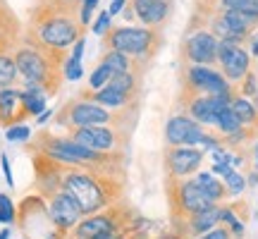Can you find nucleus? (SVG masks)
<instances>
[{
    "label": "nucleus",
    "mask_w": 258,
    "mask_h": 239,
    "mask_svg": "<svg viewBox=\"0 0 258 239\" xmlns=\"http://www.w3.org/2000/svg\"><path fill=\"white\" fill-rule=\"evenodd\" d=\"M218 67H220V72L227 77V82L234 86V84H239L241 79L251 72V50H246L244 46H237L230 53V57L222 60Z\"/></svg>",
    "instance_id": "nucleus-18"
},
{
    "label": "nucleus",
    "mask_w": 258,
    "mask_h": 239,
    "mask_svg": "<svg viewBox=\"0 0 258 239\" xmlns=\"http://www.w3.org/2000/svg\"><path fill=\"white\" fill-rule=\"evenodd\" d=\"M3 5H5V0H0V8H3Z\"/></svg>",
    "instance_id": "nucleus-45"
},
{
    "label": "nucleus",
    "mask_w": 258,
    "mask_h": 239,
    "mask_svg": "<svg viewBox=\"0 0 258 239\" xmlns=\"http://www.w3.org/2000/svg\"><path fill=\"white\" fill-rule=\"evenodd\" d=\"M101 63H105L115 74H127V72H139L141 65L137 60H132L129 55L120 53V50H105L101 55Z\"/></svg>",
    "instance_id": "nucleus-21"
},
{
    "label": "nucleus",
    "mask_w": 258,
    "mask_h": 239,
    "mask_svg": "<svg viewBox=\"0 0 258 239\" xmlns=\"http://www.w3.org/2000/svg\"><path fill=\"white\" fill-rule=\"evenodd\" d=\"M96 8H98V0H82V5H79V22H82L84 29L91 24L93 10Z\"/></svg>",
    "instance_id": "nucleus-30"
},
{
    "label": "nucleus",
    "mask_w": 258,
    "mask_h": 239,
    "mask_svg": "<svg viewBox=\"0 0 258 239\" xmlns=\"http://www.w3.org/2000/svg\"><path fill=\"white\" fill-rule=\"evenodd\" d=\"M110 27H112V15L108 12V10H103L101 15L96 17V22L91 24V31H93V34H98V36H103V34H105Z\"/></svg>",
    "instance_id": "nucleus-31"
},
{
    "label": "nucleus",
    "mask_w": 258,
    "mask_h": 239,
    "mask_svg": "<svg viewBox=\"0 0 258 239\" xmlns=\"http://www.w3.org/2000/svg\"><path fill=\"white\" fill-rule=\"evenodd\" d=\"M46 203H48V213H50V218H53V225H55L60 232H64V234H72V230L84 218L79 203L74 201L67 192L53 194L50 199H46Z\"/></svg>",
    "instance_id": "nucleus-12"
},
{
    "label": "nucleus",
    "mask_w": 258,
    "mask_h": 239,
    "mask_svg": "<svg viewBox=\"0 0 258 239\" xmlns=\"http://www.w3.org/2000/svg\"><path fill=\"white\" fill-rule=\"evenodd\" d=\"M84 31L86 29L79 22V10L57 8V5L36 0V5L29 12L27 27L22 31V41L67 53L84 36Z\"/></svg>",
    "instance_id": "nucleus-2"
},
{
    "label": "nucleus",
    "mask_w": 258,
    "mask_h": 239,
    "mask_svg": "<svg viewBox=\"0 0 258 239\" xmlns=\"http://www.w3.org/2000/svg\"><path fill=\"white\" fill-rule=\"evenodd\" d=\"M163 239H184L182 234H170V237H163Z\"/></svg>",
    "instance_id": "nucleus-44"
},
{
    "label": "nucleus",
    "mask_w": 258,
    "mask_h": 239,
    "mask_svg": "<svg viewBox=\"0 0 258 239\" xmlns=\"http://www.w3.org/2000/svg\"><path fill=\"white\" fill-rule=\"evenodd\" d=\"M203 153L196 146H170L165 153V170L170 180L194 177L203 165Z\"/></svg>",
    "instance_id": "nucleus-11"
},
{
    "label": "nucleus",
    "mask_w": 258,
    "mask_h": 239,
    "mask_svg": "<svg viewBox=\"0 0 258 239\" xmlns=\"http://www.w3.org/2000/svg\"><path fill=\"white\" fill-rule=\"evenodd\" d=\"M124 5H127V0H110V8H108V12L115 17L117 12H122V10H124Z\"/></svg>",
    "instance_id": "nucleus-38"
},
{
    "label": "nucleus",
    "mask_w": 258,
    "mask_h": 239,
    "mask_svg": "<svg viewBox=\"0 0 258 239\" xmlns=\"http://www.w3.org/2000/svg\"><path fill=\"white\" fill-rule=\"evenodd\" d=\"M5 137H8V141H27L31 137V129L19 122V125H12V127L5 129Z\"/></svg>",
    "instance_id": "nucleus-29"
},
{
    "label": "nucleus",
    "mask_w": 258,
    "mask_h": 239,
    "mask_svg": "<svg viewBox=\"0 0 258 239\" xmlns=\"http://www.w3.org/2000/svg\"><path fill=\"white\" fill-rule=\"evenodd\" d=\"M241 127H244V125H241L239 117L232 112V108H225V110L218 115V122H215V129H218L220 137H230L234 132H239Z\"/></svg>",
    "instance_id": "nucleus-23"
},
{
    "label": "nucleus",
    "mask_w": 258,
    "mask_h": 239,
    "mask_svg": "<svg viewBox=\"0 0 258 239\" xmlns=\"http://www.w3.org/2000/svg\"><path fill=\"white\" fill-rule=\"evenodd\" d=\"M194 239H234L232 237V232L225 227V225H218V227H213L211 232H206L201 237H194Z\"/></svg>",
    "instance_id": "nucleus-33"
},
{
    "label": "nucleus",
    "mask_w": 258,
    "mask_h": 239,
    "mask_svg": "<svg viewBox=\"0 0 258 239\" xmlns=\"http://www.w3.org/2000/svg\"><path fill=\"white\" fill-rule=\"evenodd\" d=\"M84 46H86V38H79V41H77V43H74L72 48H70V50H72V53H70V57H72V60H77V63H82V55H84Z\"/></svg>",
    "instance_id": "nucleus-34"
},
{
    "label": "nucleus",
    "mask_w": 258,
    "mask_h": 239,
    "mask_svg": "<svg viewBox=\"0 0 258 239\" xmlns=\"http://www.w3.org/2000/svg\"><path fill=\"white\" fill-rule=\"evenodd\" d=\"M112 77H115V72H112L110 67H108L105 63H98V65H96V70L89 74V86H86V89H91V91H98V89H103L105 84L110 82Z\"/></svg>",
    "instance_id": "nucleus-25"
},
{
    "label": "nucleus",
    "mask_w": 258,
    "mask_h": 239,
    "mask_svg": "<svg viewBox=\"0 0 258 239\" xmlns=\"http://www.w3.org/2000/svg\"><path fill=\"white\" fill-rule=\"evenodd\" d=\"M184 225V230L179 232L184 239H194V237H201L206 232H211L213 227H218L220 225V206L218 203H213L211 208H206V211L196 213L191 218H184V220H177Z\"/></svg>",
    "instance_id": "nucleus-17"
},
{
    "label": "nucleus",
    "mask_w": 258,
    "mask_h": 239,
    "mask_svg": "<svg viewBox=\"0 0 258 239\" xmlns=\"http://www.w3.org/2000/svg\"><path fill=\"white\" fill-rule=\"evenodd\" d=\"M218 43H220V38L211 29H191L189 36L184 38L182 55L189 65H218Z\"/></svg>",
    "instance_id": "nucleus-10"
},
{
    "label": "nucleus",
    "mask_w": 258,
    "mask_h": 239,
    "mask_svg": "<svg viewBox=\"0 0 258 239\" xmlns=\"http://www.w3.org/2000/svg\"><path fill=\"white\" fill-rule=\"evenodd\" d=\"M17 220V208L15 203L10 201L8 194H0V222L3 225H10V222Z\"/></svg>",
    "instance_id": "nucleus-27"
},
{
    "label": "nucleus",
    "mask_w": 258,
    "mask_h": 239,
    "mask_svg": "<svg viewBox=\"0 0 258 239\" xmlns=\"http://www.w3.org/2000/svg\"><path fill=\"white\" fill-rule=\"evenodd\" d=\"M79 96H82V98H89V101L101 103L103 108H110V110H129V108H134V105H137V98H134V96L124 93L122 89H117V86L110 84V82L105 84L103 89H98V91L82 89Z\"/></svg>",
    "instance_id": "nucleus-15"
},
{
    "label": "nucleus",
    "mask_w": 258,
    "mask_h": 239,
    "mask_svg": "<svg viewBox=\"0 0 258 239\" xmlns=\"http://www.w3.org/2000/svg\"><path fill=\"white\" fill-rule=\"evenodd\" d=\"M0 239H10V230H3V232H0Z\"/></svg>",
    "instance_id": "nucleus-42"
},
{
    "label": "nucleus",
    "mask_w": 258,
    "mask_h": 239,
    "mask_svg": "<svg viewBox=\"0 0 258 239\" xmlns=\"http://www.w3.org/2000/svg\"><path fill=\"white\" fill-rule=\"evenodd\" d=\"M103 50H120L124 55H129L132 60H137L141 67L153 60L156 53L163 46V34L160 29L151 27H110L103 34Z\"/></svg>",
    "instance_id": "nucleus-4"
},
{
    "label": "nucleus",
    "mask_w": 258,
    "mask_h": 239,
    "mask_svg": "<svg viewBox=\"0 0 258 239\" xmlns=\"http://www.w3.org/2000/svg\"><path fill=\"white\" fill-rule=\"evenodd\" d=\"M0 165H3V175H5V182H8L10 187H15V180H12V170H10V160H8V156H5V153L0 156Z\"/></svg>",
    "instance_id": "nucleus-37"
},
{
    "label": "nucleus",
    "mask_w": 258,
    "mask_h": 239,
    "mask_svg": "<svg viewBox=\"0 0 258 239\" xmlns=\"http://www.w3.org/2000/svg\"><path fill=\"white\" fill-rule=\"evenodd\" d=\"M256 160H258V146H256Z\"/></svg>",
    "instance_id": "nucleus-46"
},
{
    "label": "nucleus",
    "mask_w": 258,
    "mask_h": 239,
    "mask_svg": "<svg viewBox=\"0 0 258 239\" xmlns=\"http://www.w3.org/2000/svg\"><path fill=\"white\" fill-rule=\"evenodd\" d=\"M222 182H225V187H227L230 196H239V194L246 189V177L241 175V172H237V170H232L230 175L222 177Z\"/></svg>",
    "instance_id": "nucleus-26"
},
{
    "label": "nucleus",
    "mask_w": 258,
    "mask_h": 239,
    "mask_svg": "<svg viewBox=\"0 0 258 239\" xmlns=\"http://www.w3.org/2000/svg\"><path fill=\"white\" fill-rule=\"evenodd\" d=\"M256 10H258V0H256Z\"/></svg>",
    "instance_id": "nucleus-47"
},
{
    "label": "nucleus",
    "mask_w": 258,
    "mask_h": 239,
    "mask_svg": "<svg viewBox=\"0 0 258 239\" xmlns=\"http://www.w3.org/2000/svg\"><path fill=\"white\" fill-rule=\"evenodd\" d=\"M0 53H12V50H10L8 46H3V43H0Z\"/></svg>",
    "instance_id": "nucleus-43"
},
{
    "label": "nucleus",
    "mask_w": 258,
    "mask_h": 239,
    "mask_svg": "<svg viewBox=\"0 0 258 239\" xmlns=\"http://www.w3.org/2000/svg\"><path fill=\"white\" fill-rule=\"evenodd\" d=\"M239 93L241 96H246V98H256L258 96V77L253 72H249L239 82Z\"/></svg>",
    "instance_id": "nucleus-28"
},
{
    "label": "nucleus",
    "mask_w": 258,
    "mask_h": 239,
    "mask_svg": "<svg viewBox=\"0 0 258 239\" xmlns=\"http://www.w3.org/2000/svg\"><path fill=\"white\" fill-rule=\"evenodd\" d=\"M170 182H172L170 201H172V215H175V220L191 218V215H196V213H201L213 206V201L203 194V189L199 187V182L194 177L170 180Z\"/></svg>",
    "instance_id": "nucleus-9"
},
{
    "label": "nucleus",
    "mask_w": 258,
    "mask_h": 239,
    "mask_svg": "<svg viewBox=\"0 0 258 239\" xmlns=\"http://www.w3.org/2000/svg\"><path fill=\"white\" fill-rule=\"evenodd\" d=\"M232 112L239 117V122L244 127H258V105L251 98L241 96V93H234L232 98Z\"/></svg>",
    "instance_id": "nucleus-20"
},
{
    "label": "nucleus",
    "mask_w": 258,
    "mask_h": 239,
    "mask_svg": "<svg viewBox=\"0 0 258 239\" xmlns=\"http://www.w3.org/2000/svg\"><path fill=\"white\" fill-rule=\"evenodd\" d=\"M206 134V127L189 115H172L165 125L167 146H196Z\"/></svg>",
    "instance_id": "nucleus-13"
},
{
    "label": "nucleus",
    "mask_w": 258,
    "mask_h": 239,
    "mask_svg": "<svg viewBox=\"0 0 258 239\" xmlns=\"http://www.w3.org/2000/svg\"><path fill=\"white\" fill-rule=\"evenodd\" d=\"M194 180L199 182V187L203 189V194H206L213 203H220V201H225V199L230 196L225 182H220L218 175H213V172H201V170H199V172L194 175Z\"/></svg>",
    "instance_id": "nucleus-19"
},
{
    "label": "nucleus",
    "mask_w": 258,
    "mask_h": 239,
    "mask_svg": "<svg viewBox=\"0 0 258 239\" xmlns=\"http://www.w3.org/2000/svg\"><path fill=\"white\" fill-rule=\"evenodd\" d=\"M19 79V70L15 65L12 53H0V89L3 86H15Z\"/></svg>",
    "instance_id": "nucleus-22"
},
{
    "label": "nucleus",
    "mask_w": 258,
    "mask_h": 239,
    "mask_svg": "<svg viewBox=\"0 0 258 239\" xmlns=\"http://www.w3.org/2000/svg\"><path fill=\"white\" fill-rule=\"evenodd\" d=\"M220 225H225V227L232 232L234 239L244 237V222L237 218L234 208H230V206H220Z\"/></svg>",
    "instance_id": "nucleus-24"
},
{
    "label": "nucleus",
    "mask_w": 258,
    "mask_h": 239,
    "mask_svg": "<svg viewBox=\"0 0 258 239\" xmlns=\"http://www.w3.org/2000/svg\"><path fill=\"white\" fill-rule=\"evenodd\" d=\"M67 137L74 139L77 144H82L86 148H93V151L117 153V151H124L127 129L115 127V125H89V127L67 129Z\"/></svg>",
    "instance_id": "nucleus-7"
},
{
    "label": "nucleus",
    "mask_w": 258,
    "mask_h": 239,
    "mask_svg": "<svg viewBox=\"0 0 258 239\" xmlns=\"http://www.w3.org/2000/svg\"><path fill=\"white\" fill-rule=\"evenodd\" d=\"M184 93L203 96H230L234 86L215 65H186L184 70Z\"/></svg>",
    "instance_id": "nucleus-8"
},
{
    "label": "nucleus",
    "mask_w": 258,
    "mask_h": 239,
    "mask_svg": "<svg viewBox=\"0 0 258 239\" xmlns=\"http://www.w3.org/2000/svg\"><path fill=\"white\" fill-rule=\"evenodd\" d=\"M232 170H234V167H232V163H213V165H211V172H213V175H218V177L230 175Z\"/></svg>",
    "instance_id": "nucleus-35"
},
{
    "label": "nucleus",
    "mask_w": 258,
    "mask_h": 239,
    "mask_svg": "<svg viewBox=\"0 0 258 239\" xmlns=\"http://www.w3.org/2000/svg\"><path fill=\"white\" fill-rule=\"evenodd\" d=\"M129 5L139 24L151 29H163L172 12V0H129Z\"/></svg>",
    "instance_id": "nucleus-14"
},
{
    "label": "nucleus",
    "mask_w": 258,
    "mask_h": 239,
    "mask_svg": "<svg viewBox=\"0 0 258 239\" xmlns=\"http://www.w3.org/2000/svg\"><path fill=\"white\" fill-rule=\"evenodd\" d=\"M199 3H201V5H206V8L211 10L213 5H215V3H218V0H199Z\"/></svg>",
    "instance_id": "nucleus-41"
},
{
    "label": "nucleus",
    "mask_w": 258,
    "mask_h": 239,
    "mask_svg": "<svg viewBox=\"0 0 258 239\" xmlns=\"http://www.w3.org/2000/svg\"><path fill=\"white\" fill-rule=\"evenodd\" d=\"M67 239H74V237H67Z\"/></svg>",
    "instance_id": "nucleus-48"
},
{
    "label": "nucleus",
    "mask_w": 258,
    "mask_h": 239,
    "mask_svg": "<svg viewBox=\"0 0 258 239\" xmlns=\"http://www.w3.org/2000/svg\"><path fill=\"white\" fill-rule=\"evenodd\" d=\"M120 230H132V211L124 201H117L115 206H108L93 215H84L79 225L72 230L74 239H98L103 234Z\"/></svg>",
    "instance_id": "nucleus-6"
},
{
    "label": "nucleus",
    "mask_w": 258,
    "mask_h": 239,
    "mask_svg": "<svg viewBox=\"0 0 258 239\" xmlns=\"http://www.w3.org/2000/svg\"><path fill=\"white\" fill-rule=\"evenodd\" d=\"M64 79H70V82H77V79H82L84 74V67L82 63H77V60H72V57L67 55V60H64Z\"/></svg>",
    "instance_id": "nucleus-32"
},
{
    "label": "nucleus",
    "mask_w": 258,
    "mask_h": 239,
    "mask_svg": "<svg viewBox=\"0 0 258 239\" xmlns=\"http://www.w3.org/2000/svg\"><path fill=\"white\" fill-rule=\"evenodd\" d=\"M70 53H60V50H50L46 46H38V43H27L22 41L15 50V65L19 70V77L24 82L38 84L48 96H55L62 89L64 82V60Z\"/></svg>",
    "instance_id": "nucleus-3"
},
{
    "label": "nucleus",
    "mask_w": 258,
    "mask_h": 239,
    "mask_svg": "<svg viewBox=\"0 0 258 239\" xmlns=\"http://www.w3.org/2000/svg\"><path fill=\"white\" fill-rule=\"evenodd\" d=\"M43 3H50V5L67 8V10H79V5H82V0H43Z\"/></svg>",
    "instance_id": "nucleus-36"
},
{
    "label": "nucleus",
    "mask_w": 258,
    "mask_h": 239,
    "mask_svg": "<svg viewBox=\"0 0 258 239\" xmlns=\"http://www.w3.org/2000/svg\"><path fill=\"white\" fill-rule=\"evenodd\" d=\"M98 239H129V230H120V232H110V234H103Z\"/></svg>",
    "instance_id": "nucleus-39"
},
{
    "label": "nucleus",
    "mask_w": 258,
    "mask_h": 239,
    "mask_svg": "<svg viewBox=\"0 0 258 239\" xmlns=\"http://www.w3.org/2000/svg\"><path fill=\"white\" fill-rule=\"evenodd\" d=\"M62 192L79 203L84 215H93L122 201L124 172L103 167H67L62 175Z\"/></svg>",
    "instance_id": "nucleus-1"
},
{
    "label": "nucleus",
    "mask_w": 258,
    "mask_h": 239,
    "mask_svg": "<svg viewBox=\"0 0 258 239\" xmlns=\"http://www.w3.org/2000/svg\"><path fill=\"white\" fill-rule=\"evenodd\" d=\"M129 110H110V108H103L101 103L89 101V98H70L62 105V110L55 115V122L60 127H89V125H115L122 127V122L127 117Z\"/></svg>",
    "instance_id": "nucleus-5"
},
{
    "label": "nucleus",
    "mask_w": 258,
    "mask_h": 239,
    "mask_svg": "<svg viewBox=\"0 0 258 239\" xmlns=\"http://www.w3.org/2000/svg\"><path fill=\"white\" fill-rule=\"evenodd\" d=\"M29 115L22 105V89L17 86H3L0 89V127H12L24 122Z\"/></svg>",
    "instance_id": "nucleus-16"
},
{
    "label": "nucleus",
    "mask_w": 258,
    "mask_h": 239,
    "mask_svg": "<svg viewBox=\"0 0 258 239\" xmlns=\"http://www.w3.org/2000/svg\"><path fill=\"white\" fill-rule=\"evenodd\" d=\"M251 57H258V34H253L251 38Z\"/></svg>",
    "instance_id": "nucleus-40"
}]
</instances>
